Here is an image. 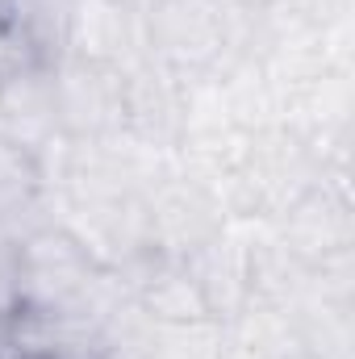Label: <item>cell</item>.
Here are the masks:
<instances>
[{
    "instance_id": "7",
    "label": "cell",
    "mask_w": 355,
    "mask_h": 359,
    "mask_svg": "<svg viewBox=\"0 0 355 359\" xmlns=\"http://www.w3.org/2000/svg\"><path fill=\"white\" fill-rule=\"evenodd\" d=\"M0 25H4V21H0Z\"/></svg>"
},
{
    "instance_id": "6",
    "label": "cell",
    "mask_w": 355,
    "mask_h": 359,
    "mask_svg": "<svg viewBox=\"0 0 355 359\" xmlns=\"http://www.w3.org/2000/svg\"><path fill=\"white\" fill-rule=\"evenodd\" d=\"M0 359H38V355H21V351H4L0 347Z\"/></svg>"
},
{
    "instance_id": "4",
    "label": "cell",
    "mask_w": 355,
    "mask_h": 359,
    "mask_svg": "<svg viewBox=\"0 0 355 359\" xmlns=\"http://www.w3.org/2000/svg\"><path fill=\"white\" fill-rule=\"evenodd\" d=\"M34 63H46L17 29H8V25H0V88L17 76V72H25V67H34Z\"/></svg>"
},
{
    "instance_id": "3",
    "label": "cell",
    "mask_w": 355,
    "mask_h": 359,
    "mask_svg": "<svg viewBox=\"0 0 355 359\" xmlns=\"http://www.w3.org/2000/svg\"><path fill=\"white\" fill-rule=\"evenodd\" d=\"M76 0H0V21L17 29L46 63H59L72 46Z\"/></svg>"
},
{
    "instance_id": "2",
    "label": "cell",
    "mask_w": 355,
    "mask_h": 359,
    "mask_svg": "<svg viewBox=\"0 0 355 359\" xmlns=\"http://www.w3.org/2000/svg\"><path fill=\"white\" fill-rule=\"evenodd\" d=\"M0 121L8 130L4 138L25 147V151H34V142L59 126L55 63H34L0 88Z\"/></svg>"
},
{
    "instance_id": "1",
    "label": "cell",
    "mask_w": 355,
    "mask_h": 359,
    "mask_svg": "<svg viewBox=\"0 0 355 359\" xmlns=\"http://www.w3.org/2000/svg\"><path fill=\"white\" fill-rule=\"evenodd\" d=\"M8 280L17 297V313H42V318H55V313L96 318L92 309L105 284L88 247L59 226H38L34 234L21 238Z\"/></svg>"
},
{
    "instance_id": "5",
    "label": "cell",
    "mask_w": 355,
    "mask_h": 359,
    "mask_svg": "<svg viewBox=\"0 0 355 359\" xmlns=\"http://www.w3.org/2000/svg\"><path fill=\"white\" fill-rule=\"evenodd\" d=\"M17 313V297H13V280L0 271V347H4V334H8V322Z\"/></svg>"
}]
</instances>
